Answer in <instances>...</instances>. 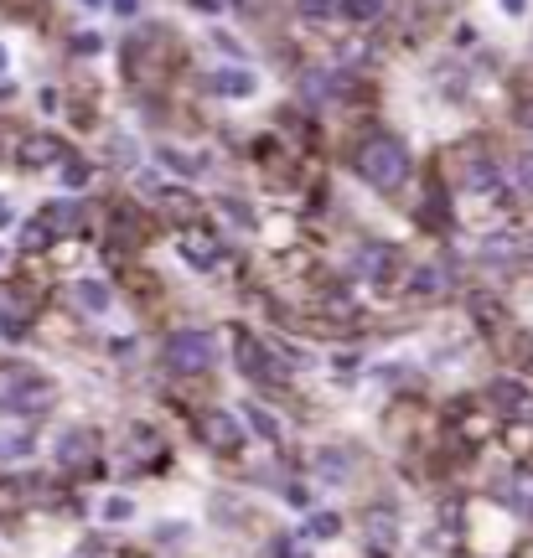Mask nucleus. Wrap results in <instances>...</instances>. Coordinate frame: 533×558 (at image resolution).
I'll use <instances>...</instances> for the list:
<instances>
[{
    "mask_svg": "<svg viewBox=\"0 0 533 558\" xmlns=\"http://www.w3.org/2000/svg\"><path fill=\"white\" fill-rule=\"evenodd\" d=\"M352 166H358V176L368 186H399L409 176V150L394 135H368L358 145V155H352Z\"/></svg>",
    "mask_w": 533,
    "mask_h": 558,
    "instance_id": "obj_1",
    "label": "nucleus"
},
{
    "mask_svg": "<svg viewBox=\"0 0 533 558\" xmlns=\"http://www.w3.org/2000/svg\"><path fill=\"white\" fill-rule=\"evenodd\" d=\"M52 398H57V388L42 378V372H26V367L0 372V409L6 414H47Z\"/></svg>",
    "mask_w": 533,
    "mask_h": 558,
    "instance_id": "obj_2",
    "label": "nucleus"
},
{
    "mask_svg": "<svg viewBox=\"0 0 533 558\" xmlns=\"http://www.w3.org/2000/svg\"><path fill=\"white\" fill-rule=\"evenodd\" d=\"M161 357L171 372H207L218 362V336L213 331H171Z\"/></svg>",
    "mask_w": 533,
    "mask_h": 558,
    "instance_id": "obj_3",
    "label": "nucleus"
},
{
    "mask_svg": "<svg viewBox=\"0 0 533 558\" xmlns=\"http://www.w3.org/2000/svg\"><path fill=\"white\" fill-rule=\"evenodd\" d=\"M197 434H202V445H213V450H239L244 445V424L233 419L228 409H207V414H197Z\"/></svg>",
    "mask_w": 533,
    "mask_h": 558,
    "instance_id": "obj_4",
    "label": "nucleus"
},
{
    "mask_svg": "<svg viewBox=\"0 0 533 558\" xmlns=\"http://www.w3.org/2000/svg\"><path fill=\"white\" fill-rule=\"evenodd\" d=\"M394 264H399V248H389V243H358V254H352V269H358L363 279H389L394 274Z\"/></svg>",
    "mask_w": 533,
    "mask_h": 558,
    "instance_id": "obj_5",
    "label": "nucleus"
},
{
    "mask_svg": "<svg viewBox=\"0 0 533 558\" xmlns=\"http://www.w3.org/2000/svg\"><path fill=\"white\" fill-rule=\"evenodd\" d=\"M487 398H492L508 419H528V424H533V393H528V388H518V383H492Z\"/></svg>",
    "mask_w": 533,
    "mask_h": 558,
    "instance_id": "obj_6",
    "label": "nucleus"
},
{
    "mask_svg": "<svg viewBox=\"0 0 533 558\" xmlns=\"http://www.w3.org/2000/svg\"><path fill=\"white\" fill-rule=\"evenodd\" d=\"M233 347H239V367L249 372V378H264V383L280 378V367H270V352H264L254 336H244V331H239V336H233Z\"/></svg>",
    "mask_w": 533,
    "mask_h": 558,
    "instance_id": "obj_7",
    "label": "nucleus"
},
{
    "mask_svg": "<svg viewBox=\"0 0 533 558\" xmlns=\"http://www.w3.org/2000/svg\"><path fill=\"white\" fill-rule=\"evenodd\" d=\"M207 88L223 93V99H249V93L259 88V78H254L249 68H218L213 78H207Z\"/></svg>",
    "mask_w": 533,
    "mask_h": 558,
    "instance_id": "obj_8",
    "label": "nucleus"
},
{
    "mask_svg": "<svg viewBox=\"0 0 533 558\" xmlns=\"http://www.w3.org/2000/svg\"><path fill=\"white\" fill-rule=\"evenodd\" d=\"M466 186L482 192V197H502V176H497V166L487 161V155H471L466 161Z\"/></svg>",
    "mask_w": 533,
    "mask_h": 558,
    "instance_id": "obj_9",
    "label": "nucleus"
},
{
    "mask_svg": "<svg viewBox=\"0 0 533 558\" xmlns=\"http://www.w3.org/2000/svg\"><path fill=\"white\" fill-rule=\"evenodd\" d=\"M182 259H187V264H197V269H213V264L223 259V248H218L213 238H207V233H192V238L182 243Z\"/></svg>",
    "mask_w": 533,
    "mask_h": 558,
    "instance_id": "obj_10",
    "label": "nucleus"
},
{
    "mask_svg": "<svg viewBox=\"0 0 533 558\" xmlns=\"http://www.w3.org/2000/svg\"><path fill=\"white\" fill-rule=\"evenodd\" d=\"M156 155H161V166L176 171V176H202V171H207L202 155H187V150H176V145H161Z\"/></svg>",
    "mask_w": 533,
    "mask_h": 558,
    "instance_id": "obj_11",
    "label": "nucleus"
},
{
    "mask_svg": "<svg viewBox=\"0 0 533 558\" xmlns=\"http://www.w3.org/2000/svg\"><path fill=\"white\" fill-rule=\"evenodd\" d=\"M37 223L47 228V238H57V233H68V228L78 223V207H73V202H52V207L37 217Z\"/></svg>",
    "mask_w": 533,
    "mask_h": 558,
    "instance_id": "obj_12",
    "label": "nucleus"
},
{
    "mask_svg": "<svg viewBox=\"0 0 533 558\" xmlns=\"http://www.w3.org/2000/svg\"><path fill=\"white\" fill-rule=\"evenodd\" d=\"M21 155H26L32 166H47V161H57V155H68V150L57 145V140H47V135H32V140L21 145Z\"/></svg>",
    "mask_w": 533,
    "mask_h": 558,
    "instance_id": "obj_13",
    "label": "nucleus"
},
{
    "mask_svg": "<svg viewBox=\"0 0 533 558\" xmlns=\"http://www.w3.org/2000/svg\"><path fill=\"white\" fill-rule=\"evenodd\" d=\"M446 290H451V274L446 269L425 264L420 274H414V295H446Z\"/></svg>",
    "mask_w": 533,
    "mask_h": 558,
    "instance_id": "obj_14",
    "label": "nucleus"
},
{
    "mask_svg": "<svg viewBox=\"0 0 533 558\" xmlns=\"http://www.w3.org/2000/svg\"><path fill=\"white\" fill-rule=\"evenodd\" d=\"M32 455V434L26 429H0V460H26Z\"/></svg>",
    "mask_w": 533,
    "mask_h": 558,
    "instance_id": "obj_15",
    "label": "nucleus"
},
{
    "mask_svg": "<svg viewBox=\"0 0 533 558\" xmlns=\"http://www.w3.org/2000/svg\"><path fill=\"white\" fill-rule=\"evenodd\" d=\"M57 460H63V465H78V460H88V434H83V429H68L63 440H57Z\"/></svg>",
    "mask_w": 533,
    "mask_h": 558,
    "instance_id": "obj_16",
    "label": "nucleus"
},
{
    "mask_svg": "<svg viewBox=\"0 0 533 558\" xmlns=\"http://www.w3.org/2000/svg\"><path fill=\"white\" fill-rule=\"evenodd\" d=\"M244 419H249V424H254V429L264 434V440H270V445H280V424H275L270 414H264L259 403H244Z\"/></svg>",
    "mask_w": 533,
    "mask_h": 558,
    "instance_id": "obj_17",
    "label": "nucleus"
},
{
    "mask_svg": "<svg viewBox=\"0 0 533 558\" xmlns=\"http://www.w3.org/2000/svg\"><path fill=\"white\" fill-rule=\"evenodd\" d=\"M78 305H88V310H109V290L99 285V279H78Z\"/></svg>",
    "mask_w": 533,
    "mask_h": 558,
    "instance_id": "obj_18",
    "label": "nucleus"
},
{
    "mask_svg": "<svg viewBox=\"0 0 533 558\" xmlns=\"http://www.w3.org/2000/svg\"><path fill=\"white\" fill-rule=\"evenodd\" d=\"M337 533H342V517L337 512H316L306 522V538H337Z\"/></svg>",
    "mask_w": 533,
    "mask_h": 558,
    "instance_id": "obj_19",
    "label": "nucleus"
},
{
    "mask_svg": "<svg viewBox=\"0 0 533 558\" xmlns=\"http://www.w3.org/2000/svg\"><path fill=\"white\" fill-rule=\"evenodd\" d=\"M316 471H321V476H332V481H347V471H352V460H347L342 450H327V455H321V460H316Z\"/></svg>",
    "mask_w": 533,
    "mask_h": 558,
    "instance_id": "obj_20",
    "label": "nucleus"
},
{
    "mask_svg": "<svg viewBox=\"0 0 533 558\" xmlns=\"http://www.w3.org/2000/svg\"><path fill=\"white\" fill-rule=\"evenodd\" d=\"M513 186L523 197H533V150H523L518 161H513Z\"/></svg>",
    "mask_w": 533,
    "mask_h": 558,
    "instance_id": "obj_21",
    "label": "nucleus"
},
{
    "mask_svg": "<svg viewBox=\"0 0 533 558\" xmlns=\"http://www.w3.org/2000/svg\"><path fill=\"white\" fill-rule=\"evenodd\" d=\"M337 6H342V11L352 16V21H373V16H378L383 6H389V0H337Z\"/></svg>",
    "mask_w": 533,
    "mask_h": 558,
    "instance_id": "obj_22",
    "label": "nucleus"
},
{
    "mask_svg": "<svg viewBox=\"0 0 533 558\" xmlns=\"http://www.w3.org/2000/svg\"><path fill=\"white\" fill-rule=\"evenodd\" d=\"M513 507H518L523 517H533V476H518V481H513Z\"/></svg>",
    "mask_w": 533,
    "mask_h": 558,
    "instance_id": "obj_23",
    "label": "nucleus"
},
{
    "mask_svg": "<svg viewBox=\"0 0 533 558\" xmlns=\"http://www.w3.org/2000/svg\"><path fill=\"white\" fill-rule=\"evenodd\" d=\"M135 517V507L125 502V496H109V502H104V522H130Z\"/></svg>",
    "mask_w": 533,
    "mask_h": 558,
    "instance_id": "obj_24",
    "label": "nucleus"
},
{
    "mask_svg": "<svg viewBox=\"0 0 533 558\" xmlns=\"http://www.w3.org/2000/svg\"><path fill=\"white\" fill-rule=\"evenodd\" d=\"M295 6H301V16H332L337 0H295Z\"/></svg>",
    "mask_w": 533,
    "mask_h": 558,
    "instance_id": "obj_25",
    "label": "nucleus"
},
{
    "mask_svg": "<svg viewBox=\"0 0 533 558\" xmlns=\"http://www.w3.org/2000/svg\"><path fill=\"white\" fill-rule=\"evenodd\" d=\"M223 212H228V217H239V223H249V207H244V202H233V197L223 202Z\"/></svg>",
    "mask_w": 533,
    "mask_h": 558,
    "instance_id": "obj_26",
    "label": "nucleus"
},
{
    "mask_svg": "<svg viewBox=\"0 0 533 558\" xmlns=\"http://www.w3.org/2000/svg\"><path fill=\"white\" fill-rule=\"evenodd\" d=\"M63 181H73V186H83V181H88V166H68V171H63Z\"/></svg>",
    "mask_w": 533,
    "mask_h": 558,
    "instance_id": "obj_27",
    "label": "nucleus"
},
{
    "mask_svg": "<svg viewBox=\"0 0 533 558\" xmlns=\"http://www.w3.org/2000/svg\"><path fill=\"white\" fill-rule=\"evenodd\" d=\"M6 223H11V202H6V197H0V228H6Z\"/></svg>",
    "mask_w": 533,
    "mask_h": 558,
    "instance_id": "obj_28",
    "label": "nucleus"
},
{
    "mask_svg": "<svg viewBox=\"0 0 533 558\" xmlns=\"http://www.w3.org/2000/svg\"><path fill=\"white\" fill-rule=\"evenodd\" d=\"M518 119H523V124H528V130H533V109H528V114H518Z\"/></svg>",
    "mask_w": 533,
    "mask_h": 558,
    "instance_id": "obj_29",
    "label": "nucleus"
},
{
    "mask_svg": "<svg viewBox=\"0 0 533 558\" xmlns=\"http://www.w3.org/2000/svg\"><path fill=\"white\" fill-rule=\"evenodd\" d=\"M83 6H109V0H83Z\"/></svg>",
    "mask_w": 533,
    "mask_h": 558,
    "instance_id": "obj_30",
    "label": "nucleus"
},
{
    "mask_svg": "<svg viewBox=\"0 0 533 558\" xmlns=\"http://www.w3.org/2000/svg\"><path fill=\"white\" fill-rule=\"evenodd\" d=\"M0 68H6V47H0Z\"/></svg>",
    "mask_w": 533,
    "mask_h": 558,
    "instance_id": "obj_31",
    "label": "nucleus"
}]
</instances>
